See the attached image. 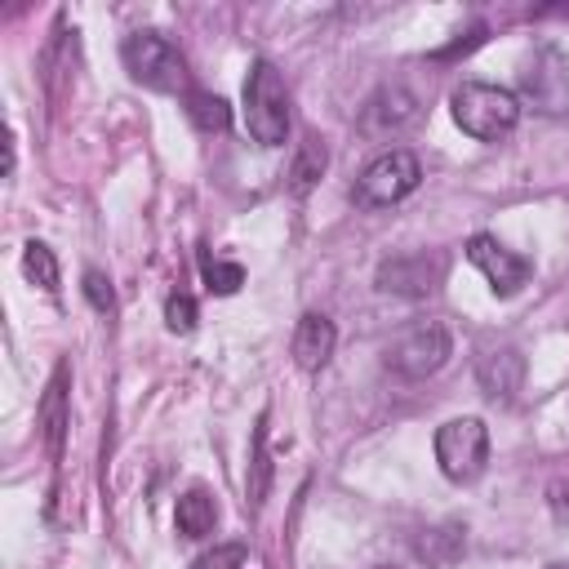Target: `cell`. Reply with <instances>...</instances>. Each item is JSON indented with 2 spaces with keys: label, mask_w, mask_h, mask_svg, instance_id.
<instances>
[{
  "label": "cell",
  "mask_w": 569,
  "mask_h": 569,
  "mask_svg": "<svg viewBox=\"0 0 569 569\" xmlns=\"http://www.w3.org/2000/svg\"><path fill=\"white\" fill-rule=\"evenodd\" d=\"M449 351H453V338L440 320H413L387 342V369L405 378H427L449 360Z\"/></svg>",
  "instance_id": "obj_6"
},
{
  "label": "cell",
  "mask_w": 569,
  "mask_h": 569,
  "mask_svg": "<svg viewBox=\"0 0 569 569\" xmlns=\"http://www.w3.org/2000/svg\"><path fill=\"white\" fill-rule=\"evenodd\" d=\"M196 298L191 293H169V302H164V325L173 329V333H191L196 329Z\"/></svg>",
  "instance_id": "obj_19"
},
{
  "label": "cell",
  "mask_w": 569,
  "mask_h": 569,
  "mask_svg": "<svg viewBox=\"0 0 569 569\" xmlns=\"http://www.w3.org/2000/svg\"><path fill=\"white\" fill-rule=\"evenodd\" d=\"M320 173H325V147H320L316 138H307L302 151H298V164H293V173H289V178H293V191L302 196Z\"/></svg>",
  "instance_id": "obj_18"
},
{
  "label": "cell",
  "mask_w": 569,
  "mask_h": 569,
  "mask_svg": "<svg viewBox=\"0 0 569 569\" xmlns=\"http://www.w3.org/2000/svg\"><path fill=\"white\" fill-rule=\"evenodd\" d=\"M84 293H89V302H93L98 311H111V307H116V293H111V280H107L102 271H84Z\"/></svg>",
  "instance_id": "obj_21"
},
{
  "label": "cell",
  "mask_w": 569,
  "mask_h": 569,
  "mask_svg": "<svg viewBox=\"0 0 569 569\" xmlns=\"http://www.w3.org/2000/svg\"><path fill=\"white\" fill-rule=\"evenodd\" d=\"M244 129L258 147H280L289 138V89L267 58H258L244 80Z\"/></svg>",
  "instance_id": "obj_2"
},
{
  "label": "cell",
  "mask_w": 569,
  "mask_h": 569,
  "mask_svg": "<svg viewBox=\"0 0 569 569\" xmlns=\"http://www.w3.org/2000/svg\"><path fill=\"white\" fill-rule=\"evenodd\" d=\"M187 116H191V124H196L200 133H222V129L231 124L227 98H218V93H209V89H191V93H187Z\"/></svg>",
  "instance_id": "obj_14"
},
{
  "label": "cell",
  "mask_w": 569,
  "mask_h": 569,
  "mask_svg": "<svg viewBox=\"0 0 569 569\" xmlns=\"http://www.w3.org/2000/svg\"><path fill=\"white\" fill-rule=\"evenodd\" d=\"M418 182H422L418 156L405 151V147H391V151H382V156H373V160L365 164V173H360L356 187H351V200H356L360 209H391V204H400Z\"/></svg>",
  "instance_id": "obj_4"
},
{
  "label": "cell",
  "mask_w": 569,
  "mask_h": 569,
  "mask_svg": "<svg viewBox=\"0 0 569 569\" xmlns=\"http://www.w3.org/2000/svg\"><path fill=\"white\" fill-rule=\"evenodd\" d=\"M520 98L542 116H569V53L560 44H538L520 62Z\"/></svg>",
  "instance_id": "obj_5"
},
{
  "label": "cell",
  "mask_w": 569,
  "mask_h": 569,
  "mask_svg": "<svg viewBox=\"0 0 569 569\" xmlns=\"http://www.w3.org/2000/svg\"><path fill=\"white\" fill-rule=\"evenodd\" d=\"M173 520H178V533H182V538H209L213 525H218V507H213V498H209L204 489H187V493L178 498Z\"/></svg>",
  "instance_id": "obj_13"
},
{
  "label": "cell",
  "mask_w": 569,
  "mask_h": 569,
  "mask_svg": "<svg viewBox=\"0 0 569 569\" xmlns=\"http://www.w3.org/2000/svg\"><path fill=\"white\" fill-rule=\"evenodd\" d=\"M547 569H569V565H565V560H560V565H547Z\"/></svg>",
  "instance_id": "obj_23"
},
{
  "label": "cell",
  "mask_w": 569,
  "mask_h": 569,
  "mask_svg": "<svg viewBox=\"0 0 569 569\" xmlns=\"http://www.w3.org/2000/svg\"><path fill=\"white\" fill-rule=\"evenodd\" d=\"M476 382H480L485 396L511 400V396L520 391V382H525V356H520L516 347H493V351H485V356L476 360Z\"/></svg>",
  "instance_id": "obj_10"
},
{
  "label": "cell",
  "mask_w": 569,
  "mask_h": 569,
  "mask_svg": "<svg viewBox=\"0 0 569 569\" xmlns=\"http://www.w3.org/2000/svg\"><path fill=\"white\" fill-rule=\"evenodd\" d=\"M22 271H27V280L40 284L44 293H58V258H53L49 244L27 240V249H22Z\"/></svg>",
  "instance_id": "obj_15"
},
{
  "label": "cell",
  "mask_w": 569,
  "mask_h": 569,
  "mask_svg": "<svg viewBox=\"0 0 569 569\" xmlns=\"http://www.w3.org/2000/svg\"><path fill=\"white\" fill-rule=\"evenodd\" d=\"M244 542H222V547H213V551H204L191 569H240L244 565Z\"/></svg>",
  "instance_id": "obj_20"
},
{
  "label": "cell",
  "mask_w": 569,
  "mask_h": 569,
  "mask_svg": "<svg viewBox=\"0 0 569 569\" xmlns=\"http://www.w3.org/2000/svg\"><path fill=\"white\" fill-rule=\"evenodd\" d=\"M333 342H338V333H333V320L329 316H320V311H307L302 320H298V329H293V360H298V369H320L329 356H333Z\"/></svg>",
  "instance_id": "obj_12"
},
{
  "label": "cell",
  "mask_w": 569,
  "mask_h": 569,
  "mask_svg": "<svg viewBox=\"0 0 569 569\" xmlns=\"http://www.w3.org/2000/svg\"><path fill=\"white\" fill-rule=\"evenodd\" d=\"M436 462L453 485H467L489 462V427L480 418H449L436 431Z\"/></svg>",
  "instance_id": "obj_7"
},
{
  "label": "cell",
  "mask_w": 569,
  "mask_h": 569,
  "mask_svg": "<svg viewBox=\"0 0 569 569\" xmlns=\"http://www.w3.org/2000/svg\"><path fill=\"white\" fill-rule=\"evenodd\" d=\"M120 62H124V71H129L138 84H147V89L182 93V98L191 93V89H187V58H182L178 44H173L169 36H160V31H133V36H124Z\"/></svg>",
  "instance_id": "obj_3"
},
{
  "label": "cell",
  "mask_w": 569,
  "mask_h": 569,
  "mask_svg": "<svg viewBox=\"0 0 569 569\" xmlns=\"http://www.w3.org/2000/svg\"><path fill=\"white\" fill-rule=\"evenodd\" d=\"M449 111H453V124L480 142H493L502 133L516 129L520 120V98L511 89H498V84H485V80H462L449 98Z\"/></svg>",
  "instance_id": "obj_1"
},
{
  "label": "cell",
  "mask_w": 569,
  "mask_h": 569,
  "mask_svg": "<svg viewBox=\"0 0 569 569\" xmlns=\"http://www.w3.org/2000/svg\"><path fill=\"white\" fill-rule=\"evenodd\" d=\"M413 116H418V98L405 84H382L365 107V129L369 133H400L405 124H413Z\"/></svg>",
  "instance_id": "obj_11"
},
{
  "label": "cell",
  "mask_w": 569,
  "mask_h": 569,
  "mask_svg": "<svg viewBox=\"0 0 569 569\" xmlns=\"http://www.w3.org/2000/svg\"><path fill=\"white\" fill-rule=\"evenodd\" d=\"M378 569H396V565H378Z\"/></svg>",
  "instance_id": "obj_24"
},
{
  "label": "cell",
  "mask_w": 569,
  "mask_h": 569,
  "mask_svg": "<svg viewBox=\"0 0 569 569\" xmlns=\"http://www.w3.org/2000/svg\"><path fill=\"white\" fill-rule=\"evenodd\" d=\"M445 280V258L440 253H396L378 267V289L400 293V298H427Z\"/></svg>",
  "instance_id": "obj_9"
},
{
  "label": "cell",
  "mask_w": 569,
  "mask_h": 569,
  "mask_svg": "<svg viewBox=\"0 0 569 569\" xmlns=\"http://www.w3.org/2000/svg\"><path fill=\"white\" fill-rule=\"evenodd\" d=\"M467 258H471V267L489 280V289H493L498 298L520 293V284L533 276V262H529L525 253H511L498 236H485V231L467 240Z\"/></svg>",
  "instance_id": "obj_8"
},
{
  "label": "cell",
  "mask_w": 569,
  "mask_h": 569,
  "mask_svg": "<svg viewBox=\"0 0 569 569\" xmlns=\"http://www.w3.org/2000/svg\"><path fill=\"white\" fill-rule=\"evenodd\" d=\"M62 382H67V373L58 369V378H53V387H49V396H44V440H49V453H58L62 449V427H67V391H62Z\"/></svg>",
  "instance_id": "obj_17"
},
{
  "label": "cell",
  "mask_w": 569,
  "mask_h": 569,
  "mask_svg": "<svg viewBox=\"0 0 569 569\" xmlns=\"http://www.w3.org/2000/svg\"><path fill=\"white\" fill-rule=\"evenodd\" d=\"M200 276L209 284V293H236L244 284V267L240 262H222V258H209V249H200Z\"/></svg>",
  "instance_id": "obj_16"
},
{
  "label": "cell",
  "mask_w": 569,
  "mask_h": 569,
  "mask_svg": "<svg viewBox=\"0 0 569 569\" xmlns=\"http://www.w3.org/2000/svg\"><path fill=\"white\" fill-rule=\"evenodd\" d=\"M262 489H267V453H262V422L253 431V485H249V498L262 502Z\"/></svg>",
  "instance_id": "obj_22"
}]
</instances>
